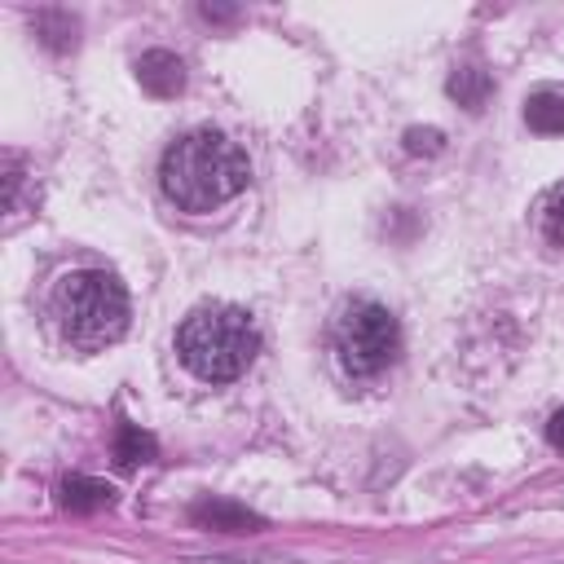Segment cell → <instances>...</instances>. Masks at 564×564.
<instances>
[{"mask_svg": "<svg viewBox=\"0 0 564 564\" xmlns=\"http://www.w3.org/2000/svg\"><path fill=\"white\" fill-rule=\"evenodd\" d=\"M546 441L564 454V410H555V414H551V423H546Z\"/></svg>", "mask_w": 564, "mask_h": 564, "instance_id": "5bb4252c", "label": "cell"}, {"mask_svg": "<svg viewBox=\"0 0 564 564\" xmlns=\"http://www.w3.org/2000/svg\"><path fill=\"white\" fill-rule=\"evenodd\" d=\"M449 97L463 106V110H485V101H489V93H494V79H489V70H480V66H454L449 70Z\"/></svg>", "mask_w": 564, "mask_h": 564, "instance_id": "ba28073f", "label": "cell"}, {"mask_svg": "<svg viewBox=\"0 0 564 564\" xmlns=\"http://www.w3.org/2000/svg\"><path fill=\"white\" fill-rule=\"evenodd\" d=\"M189 516H194V524L220 529V533H251V529H260V516H251L247 507L225 502V498H203V502L189 507Z\"/></svg>", "mask_w": 564, "mask_h": 564, "instance_id": "8992f818", "label": "cell"}, {"mask_svg": "<svg viewBox=\"0 0 564 564\" xmlns=\"http://www.w3.org/2000/svg\"><path fill=\"white\" fill-rule=\"evenodd\" d=\"M538 229H542L546 247L564 251V181L542 194V203H538Z\"/></svg>", "mask_w": 564, "mask_h": 564, "instance_id": "8fae6325", "label": "cell"}, {"mask_svg": "<svg viewBox=\"0 0 564 564\" xmlns=\"http://www.w3.org/2000/svg\"><path fill=\"white\" fill-rule=\"evenodd\" d=\"M335 361L348 379H375L383 375L401 352V326L397 317L375 300H352L335 326H330Z\"/></svg>", "mask_w": 564, "mask_h": 564, "instance_id": "277c9868", "label": "cell"}, {"mask_svg": "<svg viewBox=\"0 0 564 564\" xmlns=\"http://www.w3.org/2000/svg\"><path fill=\"white\" fill-rule=\"evenodd\" d=\"M35 35H40L44 48L66 53V48H75V40H79V22H75L70 13H62V9H44V13H35Z\"/></svg>", "mask_w": 564, "mask_h": 564, "instance_id": "30bf717a", "label": "cell"}, {"mask_svg": "<svg viewBox=\"0 0 564 564\" xmlns=\"http://www.w3.org/2000/svg\"><path fill=\"white\" fill-rule=\"evenodd\" d=\"M57 498H62L66 511H75V516H93V511H101V507L115 502V489H110L106 480H93V476H66Z\"/></svg>", "mask_w": 564, "mask_h": 564, "instance_id": "52a82bcc", "label": "cell"}, {"mask_svg": "<svg viewBox=\"0 0 564 564\" xmlns=\"http://www.w3.org/2000/svg\"><path fill=\"white\" fill-rule=\"evenodd\" d=\"M176 352L189 375H198L207 383H229V379L247 375V366L256 361L260 330L234 304H203L181 322Z\"/></svg>", "mask_w": 564, "mask_h": 564, "instance_id": "7a4b0ae2", "label": "cell"}, {"mask_svg": "<svg viewBox=\"0 0 564 564\" xmlns=\"http://www.w3.org/2000/svg\"><path fill=\"white\" fill-rule=\"evenodd\" d=\"M137 79H141V88H145L150 97H176V93L185 88V66H181L176 53L150 48V53L137 57Z\"/></svg>", "mask_w": 564, "mask_h": 564, "instance_id": "5b68a950", "label": "cell"}, {"mask_svg": "<svg viewBox=\"0 0 564 564\" xmlns=\"http://www.w3.org/2000/svg\"><path fill=\"white\" fill-rule=\"evenodd\" d=\"M53 317L70 348L97 352L128 330V291L106 269H75L53 286Z\"/></svg>", "mask_w": 564, "mask_h": 564, "instance_id": "3957f363", "label": "cell"}, {"mask_svg": "<svg viewBox=\"0 0 564 564\" xmlns=\"http://www.w3.org/2000/svg\"><path fill=\"white\" fill-rule=\"evenodd\" d=\"M247 181H251V163L242 145L212 128L185 132L163 150L159 163V185L181 212H216L229 198H238Z\"/></svg>", "mask_w": 564, "mask_h": 564, "instance_id": "6da1fadb", "label": "cell"}, {"mask_svg": "<svg viewBox=\"0 0 564 564\" xmlns=\"http://www.w3.org/2000/svg\"><path fill=\"white\" fill-rule=\"evenodd\" d=\"M150 458H154V436H145L132 423H119V432H115V463L119 467H137V463H150Z\"/></svg>", "mask_w": 564, "mask_h": 564, "instance_id": "7c38bea8", "label": "cell"}, {"mask_svg": "<svg viewBox=\"0 0 564 564\" xmlns=\"http://www.w3.org/2000/svg\"><path fill=\"white\" fill-rule=\"evenodd\" d=\"M441 141H445V137H441L436 128H410V132H405V150H410V154H436Z\"/></svg>", "mask_w": 564, "mask_h": 564, "instance_id": "4fadbf2b", "label": "cell"}, {"mask_svg": "<svg viewBox=\"0 0 564 564\" xmlns=\"http://www.w3.org/2000/svg\"><path fill=\"white\" fill-rule=\"evenodd\" d=\"M524 123H529L538 137H560V132H564V93H551V88L533 93V97L524 101Z\"/></svg>", "mask_w": 564, "mask_h": 564, "instance_id": "9c48e42d", "label": "cell"}]
</instances>
